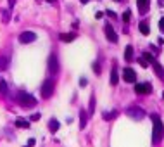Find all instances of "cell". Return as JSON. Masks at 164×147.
Wrapping results in <instances>:
<instances>
[{"instance_id": "obj_7", "label": "cell", "mask_w": 164, "mask_h": 147, "mask_svg": "<svg viewBox=\"0 0 164 147\" xmlns=\"http://www.w3.org/2000/svg\"><path fill=\"white\" fill-rule=\"evenodd\" d=\"M135 92L137 93H150L152 92V85L150 83H137L135 85Z\"/></svg>"}, {"instance_id": "obj_9", "label": "cell", "mask_w": 164, "mask_h": 147, "mask_svg": "<svg viewBox=\"0 0 164 147\" xmlns=\"http://www.w3.org/2000/svg\"><path fill=\"white\" fill-rule=\"evenodd\" d=\"M128 114H130L131 118H135V119H142V118L145 116V112L140 109V107H131V109H128Z\"/></svg>"}, {"instance_id": "obj_19", "label": "cell", "mask_w": 164, "mask_h": 147, "mask_svg": "<svg viewBox=\"0 0 164 147\" xmlns=\"http://www.w3.org/2000/svg\"><path fill=\"white\" fill-rule=\"evenodd\" d=\"M137 2H138V7H140V11H142V12H145V11H147V4H149L150 0H137Z\"/></svg>"}, {"instance_id": "obj_24", "label": "cell", "mask_w": 164, "mask_h": 147, "mask_svg": "<svg viewBox=\"0 0 164 147\" xmlns=\"http://www.w3.org/2000/svg\"><path fill=\"white\" fill-rule=\"evenodd\" d=\"M159 30H161V31L164 33V18L161 19V21H159Z\"/></svg>"}, {"instance_id": "obj_21", "label": "cell", "mask_w": 164, "mask_h": 147, "mask_svg": "<svg viewBox=\"0 0 164 147\" xmlns=\"http://www.w3.org/2000/svg\"><path fill=\"white\" fill-rule=\"evenodd\" d=\"M144 59H145L147 62H150V64H154V62H156V59H154L150 54H144Z\"/></svg>"}, {"instance_id": "obj_4", "label": "cell", "mask_w": 164, "mask_h": 147, "mask_svg": "<svg viewBox=\"0 0 164 147\" xmlns=\"http://www.w3.org/2000/svg\"><path fill=\"white\" fill-rule=\"evenodd\" d=\"M123 78H125V81H128V83H135L137 81V73L131 68H125L123 69Z\"/></svg>"}, {"instance_id": "obj_26", "label": "cell", "mask_w": 164, "mask_h": 147, "mask_svg": "<svg viewBox=\"0 0 164 147\" xmlns=\"http://www.w3.org/2000/svg\"><path fill=\"white\" fill-rule=\"evenodd\" d=\"M93 69H95V73H100V66L99 64H93Z\"/></svg>"}, {"instance_id": "obj_25", "label": "cell", "mask_w": 164, "mask_h": 147, "mask_svg": "<svg viewBox=\"0 0 164 147\" xmlns=\"http://www.w3.org/2000/svg\"><path fill=\"white\" fill-rule=\"evenodd\" d=\"M38 119H40V114H33L31 116V121H38Z\"/></svg>"}, {"instance_id": "obj_17", "label": "cell", "mask_w": 164, "mask_h": 147, "mask_svg": "<svg viewBox=\"0 0 164 147\" xmlns=\"http://www.w3.org/2000/svg\"><path fill=\"white\" fill-rule=\"evenodd\" d=\"M49 128H50V131H57L59 130V121L57 119H50L49 121Z\"/></svg>"}, {"instance_id": "obj_13", "label": "cell", "mask_w": 164, "mask_h": 147, "mask_svg": "<svg viewBox=\"0 0 164 147\" xmlns=\"http://www.w3.org/2000/svg\"><path fill=\"white\" fill-rule=\"evenodd\" d=\"M59 38H61L62 42H73L74 38H76V35H74V33H62Z\"/></svg>"}, {"instance_id": "obj_32", "label": "cell", "mask_w": 164, "mask_h": 147, "mask_svg": "<svg viewBox=\"0 0 164 147\" xmlns=\"http://www.w3.org/2000/svg\"><path fill=\"white\" fill-rule=\"evenodd\" d=\"M9 2H11V4H14V0H9Z\"/></svg>"}, {"instance_id": "obj_10", "label": "cell", "mask_w": 164, "mask_h": 147, "mask_svg": "<svg viewBox=\"0 0 164 147\" xmlns=\"http://www.w3.org/2000/svg\"><path fill=\"white\" fill-rule=\"evenodd\" d=\"M9 68V57L7 55H0V71H5Z\"/></svg>"}, {"instance_id": "obj_20", "label": "cell", "mask_w": 164, "mask_h": 147, "mask_svg": "<svg viewBox=\"0 0 164 147\" xmlns=\"http://www.w3.org/2000/svg\"><path fill=\"white\" fill-rule=\"evenodd\" d=\"M114 116H118L116 111H111V112H104V119H114Z\"/></svg>"}, {"instance_id": "obj_27", "label": "cell", "mask_w": 164, "mask_h": 147, "mask_svg": "<svg viewBox=\"0 0 164 147\" xmlns=\"http://www.w3.org/2000/svg\"><path fill=\"white\" fill-rule=\"evenodd\" d=\"M80 85L85 87V85H87V78H81V80H80Z\"/></svg>"}, {"instance_id": "obj_8", "label": "cell", "mask_w": 164, "mask_h": 147, "mask_svg": "<svg viewBox=\"0 0 164 147\" xmlns=\"http://www.w3.org/2000/svg\"><path fill=\"white\" fill-rule=\"evenodd\" d=\"M49 71L50 73H57L59 71V62H57V57L54 54L49 57Z\"/></svg>"}, {"instance_id": "obj_29", "label": "cell", "mask_w": 164, "mask_h": 147, "mask_svg": "<svg viewBox=\"0 0 164 147\" xmlns=\"http://www.w3.org/2000/svg\"><path fill=\"white\" fill-rule=\"evenodd\" d=\"M107 16H111V18H116V14H114L112 11H107Z\"/></svg>"}, {"instance_id": "obj_3", "label": "cell", "mask_w": 164, "mask_h": 147, "mask_svg": "<svg viewBox=\"0 0 164 147\" xmlns=\"http://www.w3.org/2000/svg\"><path fill=\"white\" fill-rule=\"evenodd\" d=\"M54 95V80H45L43 85H42V97L43 99H50Z\"/></svg>"}, {"instance_id": "obj_31", "label": "cell", "mask_w": 164, "mask_h": 147, "mask_svg": "<svg viewBox=\"0 0 164 147\" xmlns=\"http://www.w3.org/2000/svg\"><path fill=\"white\" fill-rule=\"evenodd\" d=\"M47 2H50V4H52V2H55V0H47Z\"/></svg>"}, {"instance_id": "obj_18", "label": "cell", "mask_w": 164, "mask_h": 147, "mask_svg": "<svg viewBox=\"0 0 164 147\" xmlns=\"http://www.w3.org/2000/svg\"><path fill=\"white\" fill-rule=\"evenodd\" d=\"M7 92H9V88H7V83L0 78V93L2 95H7Z\"/></svg>"}, {"instance_id": "obj_30", "label": "cell", "mask_w": 164, "mask_h": 147, "mask_svg": "<svg viewBox=\"0 0 164 147\" xmlns=\"http://www.w3.org/2000/svg\"><path fill=\"white\" fill-rule=\"evenodd\" d=\"M81 2H83V4H87V2H88V0H81Z\"/></svg>"}, {"instance_id": "obj_14", "label": "cell", "mask_w": 164, "mask_h": 147, "mask_svg": "<svg viewBox=\"0 0 164 147\" xmlns=\"http://www.w3.org/2000/svg\"><path fill=\"white\" fill-rule=\"evenodd\" d=\"M119 78H118V69L112 68V73H111V85H118Z\"/></svg>"}, {"instance_id": "obj_22", "label": "cell", "mask_w": 164, "mask_h": 147, "mask_svg": "<svg viewBox=\"0 0 164 147\" xmlns=\"http://www.w3.org/2000/svg\"><path fill=\"white\" fill-rule=\"evenodd\" d=\"M130 16H131V12H130V11H126V12L123 14V21H125V23H128V21H130Z\"/></svg>"}, {"instance_id": "obj_11", "label": "cell", "mask_w": 164, "mask_h": 147, "mask_svg": "<svg viewBox=\"0 0 164 147\" xmlns=\"http://www.w3.org/2000/svg\"><path fill=\"white\" fill-rule=\"evenodd\" d=\"M16 127L18 128H30V121L28 119H23V118H18L16 119Z\"/></svg>"}, {"instance_id": "obj_6", "label": "cell", "mask_w": 164, "mask_h": 147, "mask_svg": "<svg viewBox=\"0 0 164 147\" xmlns=\"http://www.w3.org/2000/svg\"><path fill=\"white\" fill-rule=\"evenodd\" d=\"M104 31H106V37H107L109 42H112V43H116V42H118V35H116V31H114V28H112L111 24H106Z\"/></svg>"}, {"instance_id": "obj_5", "label": "cell", "mask_w": 164, "mask_h": 147, "mask_svg": "<svg viewBox=\"0 0 164 147\" xmlns=\"http://www.w3.org/2000/svg\"><path fill=\"white\" fill-rule=\"evenodd\" d=\"M35 40H37V35H35L33 31H24V33L19 35V42H21V43H31V42H35Z\"/></svg>"}, {"instance_id": "obj_28", "label": "cell", "mask_w": 164, "mask_h": 147, "mask_svg": "<svg viewBox=\"0 0 164 147\" xmlns=\"http://www.w3.org/2000/svg\"><path fill=\"white\" fill-rule=\"evenodd\" d=\"M31 146H35V139H30V142H28V147H31Z\"/></svg>"}, {"instance_id": "obj_16", "label": "cell", "mask_w": 164, "mask_h": 147, "mask_svg": "<svg viewBox=\"0 0 164 147\" xmlns=\"http://www.w3.org/2000/svg\"><path fill=\"white\" fill-rule=\"evenodd\" d=\"M125 59H126V61H131V59H133V47H131V45H128L126 50H125Z\"/></svg>"}, {"instance_id": "obj_1", "label": "cell", "mask_w": 164, "mask_h": 147, "mask_svg": "<svg viewBox=\"0 0 164 147\" xmlns=\"http://www.w3.org/2000/svg\"><path fill=\"white\" fill-rule=\"evenodd\" d=\"M152 121H154V133H152V140H154V144H159L161 142V139L164 137V125L163 121H161V118L159 116H152Z\"/></svg>"}, {"instance_id": "obj_2", "label": "cell", "mask_w": 164, "mask_h": 147, "mask_svg": "<svg viewBox=\"0 0 164 147\" xmlns=\"http://www.w3.org/2000/svg\"><path fill=\"white\" fill-rule=\"evenodd\" d=\"M18 102L23 106V107H33V106H37V99L31 95V93L24 92V90H21L18 93Z\"/></svg>"}, {"instance_id": "obj_23", "label": "cell", "mask_w": 164, "mask_h": 147, "mask_svg": "<svg viewBox=\"0 0 164 147\" xmlns=\"http://www.w3.org/2000/svg\"><path fill=\"white\" fill-rule=\"evenodd\" d=\"M93 109H95V97H92V100H90V114L93 112Z\"/></svg>"}, {"instance_id": "obj_12", "label": "cell", "mask_w": 164, "mask_h": 147, "mask_svg": "<svg viewBox=\"0 0 164 147\" xmlns=\"http://www.w3.org/2000/svg\"><path fill=\"white\" fill-rule=\"evenodd\" d=\"M80 127H81V128L87 127V112H85L83 109L80 111Z\"/></svg>"}, {"instance_id": "obj_15", "label": "cell", "mask_w": 164, "mask_h": 147, "mask_svg": "<svg viewBox=\"0 0 164 147\" xmlns=\"http://www.w3.org/2000/svg\"><path fill=\"white\" fill-rule=\"evenodd\" d=\"M138 28H140V31H142V35H149V33H150V30H149V24H147V21H142Z\"/></svg>"}]
</instances>
